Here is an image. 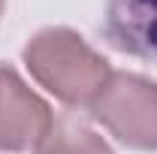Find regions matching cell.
Wrapping results in <instances>:
<instances>
[{
	"instance_id": "obj_5",
	"label": "cell",
	"mask_w": 157,
	"mask_h": 154,
	"mask_svg": "<svg viewBox=\"0 0 157 154\" xmlns=\"http://www.w3.org/2000/svg\"><path fill=\"white\" fill-rule=\"evenodd\" d=\"M36 154H112V148L78 112H63L52 118L48 130L36 142Z\"/></svg>"
},
{
	"instance_id": "obj_1",
	"label": "cell",
	"mask_w": 157,
	"mask_h": 154,
	"mask_svg": "<svg viewBox=\"0 0 157 154\" xmlns=\"http://www.w3.org/2000/svg\"><path fill=\"white\" fill-rule=\"evenodd\" d=\"M24 64L45 91L70 109H91L112 70L85 39L67 27H45L27 42Z\"/></svg>"
},
{
	"instance_id": "obj_3",
	"label": "cell",
	"mask_w": 157,
	"mask_h": 154,
	"mask_svg": "<svg viewBox=\"0 0 157 154\" xmlns=\"http://www.w3.org/2000/svg\"><path fill=\"white\" fill-rule=\"evenodd\" d=\"M52 124V109L39 100L15 70L0 67V148L24 151L36 142Z\"/></svg>"
},
{
	"instance_id": "obj_2",
	"label": "cell",
	"mask_w": 157,
	"mask_h": 154,
	"mask_svg": "<svg viewBox=\"0 0 157 154\" xmlns=\"http://www.w3.org/2000/svg\"><path fill=\"white\" fill-rule=\"evenodd\" d=\"M91 118L118 142L136 151L157 148V82L133 73H112L91 103Z\"/></svg>"
},
{
	"instance_id": "obj_4",
	"label": "cell",
	"mask_w": 157,
	"mask_h": 154,
	"mask_svg": "<svg viewBox=\"0 0 157 154\" xmlns=\"http://www.w3.org/2000/svg\"><path fill=\"white\" fill-rule=\"evenodd\" d=\"M106 42L142 60H157V0H106Z\"/></svg>"
},
{
	"instance_id": "obj_6",
	"label": "cell",
	"mask_w": 157,
	"mask_h": 154,
	"mask_svg": "<svg viewBox=\"0 0 157 154\" xmlns=\"http://www.w3.org/2000/svg\"><path fill=\"white\" fill-rule=\"evenodd\" d=\"M0 12H3V0H0Z\"/></svg>"
}]
</instances>
